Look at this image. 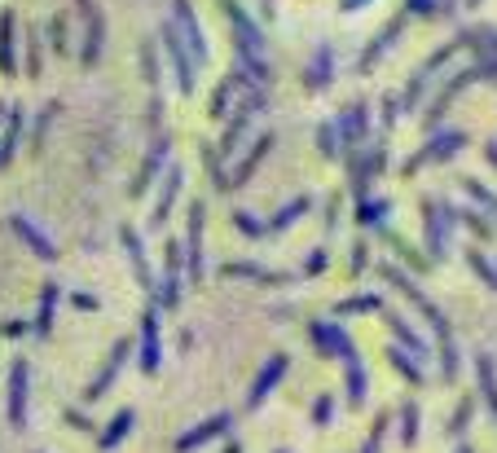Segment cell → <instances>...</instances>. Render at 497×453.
Instances as JSON below:
<instances>
[{
    "instance_id": "6da1fadb",
    "label": "cell",
    "mask_w": 497,
    "mask_h": 453,
    "mask_svg": "<svg viewBox=\"0 0 497 453\" xmlns=\"http://www.w3.org/2000/svg\"><path fill=\"white\" fill-rule=\"evenodd\" d=\"M383 277H387V282H392V286H396V291H400V295H405V300H409L427 322H431V331H436V340H440V379H445V383H454V379H458V348H454L449 317H445V313H440V309H436V304H431V300H427V295H423V291H418V286L396 269V264H383Z\"/></svg>"
},
{
    "instance_id": "7a4b0ae2",
    "label": "cell",
    "mask_w": 497,
    "mask_h": 453,
    "mask_svg": "<svg viewBox=\"0 0 497 453\" xmlns=\"http://www.w3.org/2000/svg\"><path fill=\"white\" fill-rule=\"evenodd\" d=\"M136 365H141L145 374H159V365H163V348H159V304H145V313H141Z\"/></svg>"
},
{
    "instance_id": "3957f363",
    "label": "cell",
    "mask_w": 497,
    "mask_h": 453,
    "mask_svg": "<svg viewBox=\"0 0 497 453\" xmlns=\"http://www.w3.org/2000/svg\"><path fill=\"white\" fill-rule=\"evenodd\" d=\"M27 383H31V365L18 356V361L9 365V396H4V405H9V427H13V432L27 427Z\"/></svg>"
},
{
    "instance_id": "277c9868",
    "label": "cell",
    "mask_w": 497,
    "mask_h": 453,
    "mask_svg": "<svg viewBox=\"0 0 497 453\" xmlns=\"http://www.w3.org/2000/svg\"><path fill=\"white\" fill-rule=\"evenodd\" d=\"M286 370H291V356L286 352H273L264 365H260V374H255V383H251V392H247V410H260L264 401H268V392L286 379Z\"/></svg>"
},
{
    "instance_id": "5b68a950",
    "label": "cell",
    "mask_w": 497,
    "mask_h": 453,
    "mask_svg": "<svg viewBox=\"0 0 497 453\" xmlns=\"http://www.w3.org/2000/svg\"><path fill=\"white\" fill-rule=\"evenodd\" d=\"M181 260H185L181 238H172L167 251H163V282H159V304L163 309H176L181 304Z\"/></svg>"
},
{
    "instance_id": "8992f818",
    "label": "cell",
    "mask_w": 497,
    "mask_h": 453,
    "mask_svg": "<svg viewBox=\"0 0 497 453\" xmlns=\"http://www.w3.org/2000/svg\"><path fill=\"white\" fill-rule=\"evenodd\" d=\"M308 335H313V343L322 348V356H339V361H348V356L357 352L353 335H348L339 322H313V326H308Z\"/></svg>"
},
{
    "instance_id": "52a82bcc",
    "label": "cell",
    "mask_w": 497,
    "mask_h": 453,
    "mask_svg": "<svg viewBox=\"0 0 497 453\" xmlns=\"http://www.w3.org/2000/svg\"><path fill=\"white\" fill-rule=\"evenodd\" d=\"M128 352H132V340H120L115 348H111L106 365H102V370H97V379L84 387V405H97V401L106 396V387H111V383L120 379V370H124V356H128Z\"/></svg>"
},
{
    "instance_id": "ba28073f",
    "label": "cell",
    "mask_w": 497,
    "mask_h": 453,
    "mask_svg": "<svg viewBox=\"0 0 497 453\" xmlns=\"http://www.w3.org/2000/svg\"><path fill=\"white\" fill-rule=\"evenodd\" d=\"M203 216H207V207L194 203L190 207V233H185V264H190V282L194 286L203 282Z\"/></svg>"
},
{
    "instance_id": "9c48e42d",
    "label": "cell",
    "mask_w": 497,
    "mask_h": 453,
    "mask_svg": "<svg viewBox=\"0 0 497 453\" xmlns=\"http://www.w3.org/2000/svg\"><path fill=\"white\" fill-rule=\"evenodd\" d=\"M159 40H163V49H167L172 66H176V84H181V93H194V62H190V53L181 49V31L167 22V27L159 31Z\"/></svg>"
},
{
    "instance_id": "30bf717a",
    "label": "cell",
    "mask_w": 497,
    "mask_h": 453,
    "mask_svg": "<svg viewBox=\"0 0 497 453\" xmlns=\"http://www.w3.org/2000/svg\"><path fill=\"white\" fill-rule=\"evenodd\" d=\"M176 4V31H185V49H190V58L194 62H207V40H203V27H198V18H194V9H190V0H172Z\"/></svg>"
},
{
    "instance_id": "8fae6325",
    "label": "cell",
    "mask_w": 497,
    "mask_h": 453,
    "mask_svg": "<svg viewBox=\"0 0 497 453\" xmlns=\"http://www.w3.org/2000/svg\"><path fill=\"white\" fill-rule=\"evenodd\" d=\"M229 423H234V414H225V410H221V414H212V418H203L194 432H185V436L176 441V453H194L198 445H207V441L225 436V432H229Z\"/></svg>"
},
{
    "instance_id": "7c38bea8",
    "label": "cell",
    "mask_w": 497,
    "mask_h": 453,
    "mask_svg": "<svg viewBox=\"0 0 497 453\" xmlns=\"http://www.w3.org/2000/svg\"><path fill=\"white\" fill-rule=\"evenodd\" d=\"M58 300H62L58 282H44V286H40V309H35L31 335H40V340H49V335H53V313H58Z\"/></svg>"
},
{
    "instance_id": "4fadbf2b",
    "label": "cell",
    "mask_w": 497,
    "mask_h": 453,
    "mask_svg": "<svg viewBox=\"0 0 497 453\" xmlns=\"http://www.w3.org/2000/svg\"><path fill=\"white\" fill-rule=\"evenodd\" d=\"M163 181H167V185H163V194H159V203H154L150 229L167 225V212H172V203H176V194H181V185H185V172H181V168H167V176H163Z\"/></svg>"
},
{
    "instance_id": "5bb4252c",
    "label": "cell",
    "mask_w": 497,
    "mask_h": 453,
    "mask_svg": "<svg viewBox=\"0 0 497 453\" xmlns=\"http://www.w3.org/2000/svg\"><path fill=\"white\" fill-rule=\"evenodd\" d=\"M462 145H467V132H440V137H436V141H431V145H427V150H423V154H418V159L409 163V168H423V163H440V159L458 154Z\"/></svg>"
},
{
    "instance_id": "9a60e30c",
    "label": "cell",
    "mask_w": 497,
    "mask_h": 453,
    "mask_svg": "<svg viewBox=\"0 0 497 453\" xmlns=\"http://www.w3.org/2000/svg\"><path fill=\"white\" fill-rule=\"evenodd\" d=\"M9 225H13V233H18V238H22V242H27V246H31L40 260H58V246H53V242H49L40 229L31 225L27 216H9Z\"/></svg>"
},
{
    "instance_id": "2e32d148",
    "label": "cell",
    "mask_w": 497,
    "mask_h": 453,
    "mask_svg": "<svg viewBox=\"0 0 497 453\" xmlns=\"http://www.w3.org/2000/svg\"><path fill=\"white\" fill-rule=\"evenodd\" d=\"M120 238H124L128 246V260H132V273H136V282H141V291L150 295L154 291V277H150V264H145V251H141V238H136V229H120Z\"/></svg>"
},
{
    "instance_id": "e0dca14e",
    "label": "cell",
    "mask_w": 497,
    "mask_h": 453,
    "mask_svg": "<svg viewBox=\"0 0 497 453\" xmlns=\"http://www.w3.org/2000/svg\"><path fill=\"white\" fill-rule=\"evenodd\" d=\"M132 423H136V414H132V410H120V414H115L102 432H97V449H102V453L120 449V445H124V436L132 432Z\"/></svg>"
},
{
    "instance_id": "ac0fdd59",
    "label": "cell",
    "mask_w": 497,
    "mask_h": 453,
    "mask_svg": "<svg viewBox=\"0 0 497 453\" xmlns=\"http://www.w3.org/2000/svg\"><path fill=\"white\" fill-rule=\"evenodd\" d=\"M330 71H335V49L322 44V49L313 53V62H308V80H304V84H308L313 93H317V89H330V80H335Z\"/></svg>"
},
{
    "instance_id": "d6986e66",
    "label": "cell",
    "mask_w": 497,
    "mask_h": 453,
    "mask_svg": "<svg viewBox=\"0 0 497 453\" xmlns=\"http://www.w3.org/2000/svg\"><path fill=\"white\" fill-rule=\"evenodd\" d=\"M449 212H445V221H440V203H423V225H427V238H431V255L436 260H445V229H449Z\"/></svg>"
},
{
    "instance_id": "ffe728a7",
    "label": "cell",
    "mask_w": 497,
    "mask_h": 453,
    "mask_svg": "<svg viewBox=\"0 0 497 453\" xmlns=\"http://www.w3.org/2000/svg\"><path fill=\"white\" fill-rule=\"evenodd\" d=\"M370 106H366V102H353V106H348V114H344V123H335V128H339V132H344V141H348V145H357V141H366V123H370Z\"/></svg>"
},
{
    "instance_id": "44dd1931",
    "label": "cell",
    "mask_w": 497,
    "mask_h": 453,
    "mask_svg": "<svg viewBox=\"0 0 497 453\" xmlns=\"http://www.w3.org/2000/svg\"><path fill=\"white\" fill-rule=\"evenodd\" d=\"M344 365H348V374H344V383H348V405H366V387H370V383H366V365H361V352H353V356H348Z\"/></svg>"
},
{
    "instance_id": "7402d4cb",
    "label": "cell",
    "mask_w": 497,
    "mask_h": 453,
    "mask_svg": "<svg viewBox=\"0 0 497 453\" xmlns=\"http://www.w3.org/2000/svg\"><path fill=\"white\" fill-rule=\"evenodd\" d=\"M167 159V137H159L154 145H150V159L141 163V172H136V185H132V194H145L150 190V181H154V172H159V163Z\"/></svg>"
},
{
    "instance_id": "603a6c76",
    "label": "cell",
    "mask_w": 497,
    "mask_h": 453,
    "mask_svg": "<svg viewBox=\"0 0 497 453\" xmlns=\"http://www.w3.org/2000/svg\"><path fill=\"white\" fill-rule=\"evenodd\" d=\"M476 374H480L485 405L493 410V418H497V370H493V356H489V352H476Z\"/></svg>"
},
{
    "instance_id": "cb8c5ba5",
    "label": "cell",
    "mask_w": 497,
    "mask_h": 453,
    "mask_svg": "<svg viewBox=\"0 0 497 453\" xmlns=\"http://www.w3.org/2000/svg\"><path fill=\"white\" fill-rule=\"evenodd\" d=\"M13 53H18V40H13V13H4V18H0V71H4V75L18 71V58H13Z\"/></svg>"
},
{
    "instance_id": "d4e9b609",
    "label": "cell",
    "mask_w": 497,
    "mask_h": 453,
    "mask_svg": "<svg viewBox=\"0 0 497 453\" xmlns=\"http://www.w3.org/2000/svg\"><path fill=\"white\" fill-rule=\"evenodd\" d=\"M476 75H480V71H462V75H458V80H454V84H449V89H445V93L436 98V106L427 111V128H436V123H440L445 106H449V102H454V98H458V93H462V89H467V84H471Z\"/></svg>"
},
{
    "instance_id": "484cf974",
    "label": "cell",
    "mask_w": 497,
    "mask_h": 453,
    "mask_svg": "<svg viewBox=\"0 0 497 453\" xmlns=\"http://www.w3.org/2000/svg\"><path fill=\"white\" fill-rule=\"evenodd\" d=\"M268 145H273V137H260V141H255V150H251L247 159L238 163V172H234V181H229V190H243V185H247V181H251V172L260 168V159L268 154Z\"/></svg>"
},
{
    "instance_id": "4316f807",
    "label": "cell",
    "mask_w": 497,
    "mask_h": 453,
    "mask_svg": "<svg viewBox=\"0 0 497 453\" xmlns=\"http://www.w3.org/2000/svg\"><path fill=\"white\" fill-rule=\"evenodd\" d=\"M387 365H392V370H396L405 383H414V387L423 383V370H418V361H414L405 348H387Z\"/></svg>"
},
{
    "instance_id": "83f0119b",
    "label": "cell",
    "mask_w": 497,
    "mask_h": 453,
    "mask_svg": "<svg viewBox=\"0 0 497 453\" xmlns=\"http://www.w3.org/2000/svg\"><path fill=\"white\" fill-rule=\"evenodd\" d=\"M396 35H400V22H387V27H383V31L374 35V44L366 49V58H361V71H370L374 62H378V58H383V53H387V49L396 44Z\"/></svg>"
},
{
    "instance_id": "f1b7e54d",
    "label": "cell",
    "mask_w": 497,
    "mask_h": 453,
    "mask_svg": "<svg viewBox=\"0 0 497 453\" xmlns=\"http://www.w3.org/2000/svg\"><path fill=\"white\" fill-rule=\"evenodd\" d=\"M383 322H387V331H396V340L405 343L409 352H418V356H427V348H423V340H418V335H414V331L405 326V317H400V313H383Z\"/></svg>"
},
{
    "instance_id": "f546056e",
    "label": "cell",
    "mask_w": 497,
    "mask_h": 453,
    "mask_svg": "<svg viewBox=\"0 0 497 453\" xmlns=\"http://www.w3.org/2000/svg\"><path fill=\"white\" fill-rule=\"evenodd\" d=\"M18 132H22V106H9V128H4V137H0V163H9V159H13Z\"/></svg>"
},
{
    "instance_id": "4dcf8cb0",
    "label": "cell",
    "mask_w": 497,
    "mask_h": 453,
    "mask_svg": "<svg viewBox=\"0 0 497 453\" xmlns=\"http://www.w3.org/2000/svg\"><path fill=\"white\" fill-rule=\"evenodd\" d=\"M225 273H229V277H255V282H268V286H282V282H286L282 273H268V269H260V264H225Z\"/></svg>"
},
{
    "instance_id": "1f68e13d",
    "label": "cell",
    "mask_w": 497,
    "mask_h": 453,
    "mask_svg": "<svg viewBox=\"0 0 497 453\" xmlns=\"http://www.w3.org/2000/svg\"><path fill=\"white\" fill-rule=\"evenodd\" d=\"M400 445H405V449L418 445V405H414V401L400 405Z\"/></svg>"
},
{
    "instance_id": "d6a6232c",
    "label": "cell",
    "mask_w": 497,
    "mask_h": 453,
    "mask_svg": "<svg viewBox=\"0 0 497 453\" xmlns=\"http://www.w3.org/2000/svg\"><path fill=\"white\" fill-rule=\"evenodd\" d=\"M308 207H313V199H295L291 207H282V212L273 216V225H268V229H291L299 216H304V212H308Z\"/></svg>"
},
{
    "instance_id": "836d02e7",
    "label": "cell",
    "mask_w": 497,
    "mask_h": 453,
    "mask_svg": "<svg viewBox=\"0 0 497 453\" xmlns=\"http://www.w3.org/2000/svg\"><path fill=\"white\" fill-rule=\"evenodd\" d=\"M234 89H238V71H234V75H229V80H225V84H221V89H216V93H212V119H221V114H225V106H229V98H234Z\"/></svg>"
},
{
    "instance_id": "e575fe53",
    "label": "cell",
    "mask_w": 497,
    "mask_h": 453,
    "mask_svg": "<svg viewBox=\"0 0 497 453\" xmlns=\"http://www.w3.org/2000/svg\"><path fill=\"white\" fill-rule=\"evenodd\" d=\"M374 309H383L378 295H353V300H344L335 313H339V317H353V313H374Z\"/></svg>"
},
{
    "instance_id": "d590c367",
    "label": "cell",
    "mask_w": 497,
    "mask_h": 453,
    "mask_svg": "<svg viewBox=\"0 0 497 453\" xmlns=\"http://www.w3.org/2000/svg\"><path fill=\"white\" fill-rule=\"evenodd\" d=\"M387 427H392V414L383 410V414L374 418V427H370V436H366V449L361 453H383V436H387Z\"/></svg>"
},
{
    "instance_id": "8d00e7d4",
    "label": "cell",
    "mask_w": 497,
    "mask_h": 453,
    "mask_svg": "<svg viewBox=\"0 0 497 453\" xmlns=\"http://www.w3.org/2000/svg\"><path fill=\"white\" fill-rule=\"evenodd\" d=\"M335 141H339V128H335V123H322V128H317V150H322L326 159H339V145H335Z\"/></svg>"
},
{
    "instance_id": "74e56055",
    "label": "cell",
    "mask_w": 497,
    "mask_h": 453,
    "mask_svg": "<svg viewBox=\"0 0 497 453\" xmlns=\"http://www.w3.org/2000/svg\"><path fill=\"white\" fill-rule=\"evenodd\" d=\"M313 423H317V427H330V423H335V396H330V392H322V396L313 401Z\"/></svg>"
},
{
    "instance_id": "f35d334b",
    "label": "cell",
    "mask_w": 497,
    "mask_h": 453,
    "mask_svg": "<svg viewBox=\"0 0 497 453\" xmlns=\"http://www.w3.org/2000/svg\"><path fill=\"white\" fill-rule=\"evenodd\" d=\"M471 410H476V401H471V396H462V405H458V410H454V418H449V436H454V441L467 432V423H471Z\"/></svg>"
},
{
    "instance_id": "ab89813d",
    "label": "cell",
    "mask_w": 497,
    "mask_h": 453,
    "mask_svg": "<svg viewBox=\"0 0 497 453\" xmlns=\"http://www.w3.org/2000/svg\"><path fill=\"white\" fill-rule=\"evenodd\" d=\"M141 71H145V84H159V58H154V40L141 44Z\"/></svg>"
},
{
    "instance_id": "60d3db41",
    "label": "cell",
    "mask_w": 497,
    "mask_h": 453,
    "mask_svg": "<svg viewBox=\"0 0 497 453\" xmlns=\"http://www.w3.org/2000/svg\"><path fill=\"white\" fill-rule=\"evenodd\" d=\"M383 216H387V203H383V199H378V203H361V207H357V221H361V225H383Z\"/></svg>"
},
{
    "instance_id": "b9f144b4",
    "label": "cell",
    "mask_w": 497,
    "mask_h": 453,
    "mask_svg": "<svg viewBox=\"0 0 497 453\" xmlns=\"http://www.w3.org/2000/svg\"><path fill=\"white\" fill-rule=\"evenodd\" d=\"M467 260H471V269H476V273H480V277H485V282L497 291V269H493V264H489L480 251H467Z\"/></svg>"
},
{
    "instance_id": "7bdbcfd3",
    "label": "cell",
    "mask_w": 497,
    "mask_h": 453,
    "mask_svg": "<svg viewBox=\"0 0 497 453\" xmlns=\"http://www.w3.org/2000/svg\"><path fill=\"white\" fill-rule=\"evenodd\" d=\"M27 40H31V49H27V75H40V62H44V53H40V31H31Z\"/></svg>"
},
{
    "instance_id": "ee69618b",
    "label": "cell",
    "mask_w": 497,
    "mask_h": 453,
    "mask_svg": "<svg viewBox=\"0 0 497 453\" xmlns=\"http://www.w3.org/2000/svg\"><path fill=\"white\" fill-rule=\"evenodd\" d=\"M467 194H471V199H480V203L493 212V221H497V199L489 194V190H485V185H480V181H471V176H467Z\"/></svg>"
},
{
    "instance_id": "f6af8a7d",
    "label": "cell",
    "mask_w": 497,
    "mask_h": 453,
    "mask_svg": "<svg viewBox=\"0 0 497 453\" xmlns=\"http://www.w3.org/2000/svg\"><path fill=\"white\" fill-rule=\"evenodd\" d=\"M234 225L243 229V233H251V238H260V233H264V221H255V216H251V212H234Z\"/></svg>"
},
{
    "instance_id": "bcb514c9",
    "label": "cell",
    "mask_w": 497,
    "mask_h": 453,
    "mask_svg": "<svg viewBox=\"0 0 497 453\" xmlns=\"http://www.w3.org/2000/svg\"><path fill=\"white\" fill-rule=\"evenodd\" d=\"M53 119H58V106H49V111H44V119L35 123V137H31V150H35V154H40V145H44V132H49V123H53Z\"/></svg>"
},
{
    "instance_id": "7dc6e473",
    "label": "cell",
    "mask_w": 497,
    "mask_h": 453,
    "mask_svg": "<svg viewBox=\"0 0 497 453\" xmlns=\"http://www.w3.org/2000/svg\"><path fill=\"white\" fill-rule=\"evenodd\" d=\"M53 49H58V53L71 49V44H66V18H53Z\"/></svg>"
},
{
    "instance_id": "c3c4849f",
    "label": "cell",
    "mask_w": 497,
    "mask_h": 453,
    "mask_svg": "<svg viewBox=\"0 0 497 453\" xmlns=\"http://www.w3.org/2000/svg\"><path fill=\"white\" fill-rule=\"evenodd\" d=\"M322 269H326V251H322V246H317V251H313V255H308V264H304V273H308V277H317V273H322Z\"/></svg>"
},
{
    "instance_id": "681fc988",
    "label": "cell",
    "mask_w": 497,
    "mask_h": 453,
    "mask_svg": "<svg viewBox=\"0 0 497 453\" xmlns=\"http://www.w3.org/2000/svg\"><path fill=\"white\" fill-rule=\"evenodd\" d=\"M62 418H66V423H71V427H75V432H93V423H89V418H84V414H75V410H66V414H62Z\"/></svg>"
},
{
    "instance_id": "f907efd6",
    "label": "cell",
    "mask_w": 497,
    "mask_h": 453,
    "mask_svg": "<svg viewBox=\"0 0 497 453\" xmlns=\"http://www.w3.org/2000/svg\"><path fill=\"white\" fill-rule=\"evenodd\" d=\"M366 251H370L366 242H357V246H353V269H357V273H361V269H366V260H370Z\"/></svg>"
},
{
    "instance_id": "816d5d0a",
    "label": "cell",
    "mask_w": 497,
    "mask_h": 453,
    "mask_svg": "<svg viewBox=\"0 0 497 453\" xmlns=\"http://www.w3.org/2000/svg\"><path fill=\"white\" fill-rule=\"evenodd\" d=\"M71 304H75V309H84V313H93V309H97V300H93V295H71Z\"/></svg>"
},
{
    "instance_id": "f5cc1de1",
    "label": "cell",
    "mask_w": 497,
    "mask_h": 453,
    "mask_svg": "<svg viewBox=\"0 0 497 453\" xmlns=\"http://www.w3.org/2000/svg\"><path fill=\"white\" fill-rule=\"evenodd\" d=\"M409 13H436V0H409Z\"/></svg>"
},
{
    "instance_id": "db71d44e",
    "label": "cell",
    "mask_w": 497,
    "mask_h": 453,
    "mask_svg": "<svg viewBox=\"0 0 497 453\" xmlns=\"http://www.w3.org/2000/svg\"><path fill=\"white\" fill-rule=\"evenodd\" d=\"M22 331H31V326H22V322H4V326H0V335H9V340L22 335Z\"/></svg>"
},
{
    "instance_id": "11a10c76",
    "label": "cell",
    "mask_w": 497,
    "mask_h": 453,
    "mask_svg": "<svg viewBox=\"0 0 497 453\" xmlns=\"http://www.w3.org/2000/svg\"><path fill=\"white\" fill-rule=\"evenodd\" d=\"M383 119H387V123H396V102H392V98L383 102Z\"/></svg>"
},
{
    "instance_id": "9f6ffc18",
    "label": "cell",
    "mask_w": 497,
    "mask_h": 453,
    "mask_svg": "<svg viewBox=\"0 0 497 453\" xmlns=\"http://www.w3.org/2000/svg\"><path fill=\"white\" fill-rule=\"evenodd\" d=\"M344 9H361V0H344Z\"/></svg>"
},
{
    "instance_id": "6f0895ef",
    "label": "cell",
    "mask_w": 497,
    "mask_h": 453,
    "mask_svg": "<svg viewBox=\"0 0 497 453\" xmlns=\"http://www.w3.org/2000/svg\"><path fill=\"white\" fill-rule=\"evenodd\" d=\"M489 163H493V168H497V145H489Z\"/></svg>"
},
{
    "instance_id": "680465c9",
    "label": "cell",
    "mask_w": 497,
    "mask_h": 453,
    "mask_svg": "<svg viewBox=\"0 0 497 453\" xmlns=\"http://www.w3.org/2000/svg\"><path fill=\"white\" fill-rule=\"evenodd\" d=\"M458 453H471V445H458Z\"/></svg>"
},
{
    "instance_id": "91938a15",
    "label": "cell",
    "mask_w": 497,
    "mask_h": 453,
    "mask_svg": "<svg viewBox=\"0 0 497 453\" xmlns=\"http://www.w3.org/2000/svg\"><path fill=\"white\" fill-rule=\"evenodd\" d=\"M225 453H243V449H238V445H229V449H225Z\"/></svg>"
},
{
    "instance_id": "94428289",
    "label": "cell",
    "mask_w": 497,
    "mask_h": 453,
    "mask_svg": "<svg viewBox=\"0 0 497 453\" xmlns=\"http://www.w3.org/2000/svg\"><path fill=\"white\" fill-rule=\"evenodd\" d=\"M471 4H480V0H471Z\"/></svg>"
}]
</instances>
